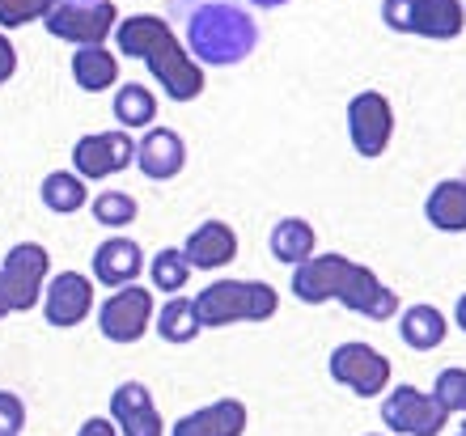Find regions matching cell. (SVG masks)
I'll use <instances>...</instances> for the list:
<instances>
[{"instance_id": "6da1fadb", "label": "cell", "mask_w": 466, "mask_h": 436, "mask_svg": "<svg viewBox=\"0 0 466 436\" xmlns=\"http://www.w3.org/2000/svg\"><path fill=\"white\" fill-rule=\"evenodd\" d=\"M191 56L212 68L242 64L258 47V25L242 0H170Z\"/></svg>"}, {"instance_id": "7a4b0ae2", "label": "cell", "mask_w": 466, "mask_h": 436, "mask_svg": "<svg viewBox=\"0 0 466 436\" xmlns=\"http://www.w3.org/2000/svg\"><path fill=\"white\" fill-rule=\"evenodd\" d=\"M293 297L306 305H322V301H344L348 309L386 322L399 309L394 289H386L369 267L352 263L344 255H314L301 267H293Z\"/></svg>"}, {"instance_id": "3957f363", "label": "cell", "mask_w": 466, "mask_h": 436, "mask_svg": "<svg viewBox=\"0 0 466 436\" xmlns=\"http://www.w3.org/2000/svg\"><path fill=\"white\" fill-rule=\"evenodd\" d=\"M115 47L127 60H145L148 73L157 76V86L166 89L170 102H191V97L204 94V73H199L191 56L183 51L178 35L170 25L153 17V13H136V17H123L115 25Z\"/></svg>"}, {"instance_id": "277c9868", "label": "cell", "mask_w": 466, "mask_h": 436, "mask_svg": "<svg viewBox=\"0 0 466 436\" xmlns=\"http://www.w3.org/2000/svg\"><path fill=\"white\" fill-rule=\"evenodd\" d=\"M276 289L258 279H217L196 297L204 327H229V322H263L276 314Z\"/></svg>"}, {"instance_id": "5b68a950", "label": "cell", "mask_w": 466, "mask_h": 436, "mask_svg": "<svg viewBox=\"0 0 466 436\" xmlns=\"http://www.w3.org/2000/svg\"><path fill=\"white\" fill-rule=\"evenodd\" d=\"M381 22L420 38H458L462 35V0H381Z\"/></svg>"}, {"instance_id": "8992f818", "label": "cell", "mask_w": 466, "mask_h": 436, "mask_svg": "<svg viewBox=\"0 0 466 436\" xmlns=\"http://www.w3.org/2000/svg\"><path fill=\"white\" fill-rule=\"evenodd\" d=\"M51 271V259L43 246L22 242L13 246L5 255V267H0V318L13 314V309H30L43 292V279Z\"/></svg>"}, {"instance_id": "52a82bcc", "label": "cell", "mask_w": 466, "mask_h": 436, "mask_svg": "<svg viewBox=\"0 0 466 436\" xmlns=\"http://www.w3.org/2000/svg\"><path fill=\"white\" fill-rule=\"evenodd\" d=\"M43 22H47V35L81 43V47H94L106 35H115L119 9H115L111 0H56Z\"/></svg>"}, {"instance_id": "ba28073f", "label": "cell", "mask_w": 466, "mask_h": 436, "mask_svg": "<svg viewBox=\"0 0 466 436\" xmlns=\"http://www.w3.org/2000/svg\"><path fill=\"white\" fill-rule=\"evenodd\" d=\"M327 369H331V377L339 386L356 390L360 399H373V394H381L390 386V360L378 348H369V343H339L331 351Z\"/></svg>"}, {"instance_id": "9c48e42d", "label": "cell", "mask_w": 466, "mask_h": 436, "mask_svg": "<svg viewBox=\"0 0 466 436\" xmlns=\"http://www.w3.org/2000/svg\"><path fill=\"white\" fill-rule=\"evenodd\" d=\"M381 420L386 428L394 432H407V436H437L450 420V411L441 407L437 394H424L416 386H394V394L381 402Z\"/></svg>"}, {"instance_id": "30bf717a", "label": "cell", "mask_w": 466, "mask_h": 436, "mask_svg": "<svg viewBox=\"0 0 466 436\" xmlns=\"http://www.w3.org/2000/svg\"><path fill=\"white\" fill-rule=\"evenodd\" d=\"M348 132H352V148L360 157H381L394 132V110L378 89H365L348 102Z\"/></svg>"}, {"instance_id": "8fae6325", "label": "cell", "mask_w": 466, "mask_h": 436, "mask_svg": "<svg viewBox=\"0 0 466 436\" xmlns=\"http://www.w3.org/2000/svg\"><path fill=\"white\" fill-rule=\"evenodd\" d=\"M153 322V297L148 289H136V284H123L115 289V297L98 309V327L106 340L115 343H136Z\"/></svg>"}, {"instance_id": "7c38bea8", "label": "cell", "mask_w": 466, "mask_h": 436, "mask_svg": "<svg viewBox=\"0 0 466 436\" xmlns=\"http://www.w3.org/2000/svg\"><path fill=\"white\" fill-rule=\"evenodd\" d=\"M132 157H136V145H132V136H123V132H94V136H81L73 145V166L81 178L119 174L132 166Z\"/></svg>"}, {"instance_id": "4fadbf2b", "label": "cell", "mask_w": 466, "mask_h": 436, "mask_svg": "<svg viewBox=\"0 0 466 436\" xmlns=\"http://www.w3.org/2000/svg\"><path fill=\"white\" fill-rule=\"evenodd\" d=\"M89 305H94V284L81 271H56V279L43 292V314H47L51 327H76V322H86Z\"/></svg>"}, {"instance_id": "5bb4252c", "label": "cell", "mask_w": 466, "mask_h": 436, "mask_svg": "<svg viewBox=\"0 0 466 436\" xmlns=\"http://www.w3.org/2000/svg\"><path fill=\"white\" fill-rule=\"evenodd\" d=\"M111 420L123 436H161V411L140 381H123L111 394Z\"/></svg>"}, {"instance_id": "9a60e30c", "label": "cell", "mask_w": 466, "mask_h": 436, "mask_svg": "<svg viewBox=\"0 0 466 436\" xmlns=\"http://www.w3.org/2000/svg\"><path fill=\"white\" fill-rule=\"evenodd\" d=\"M242 432H246V407L238 399H221L183 415L170 436H242Z\"/></svg>"}, {"instance_id": "2e32d148", "label": "cell", "mask_w": 466, "mask_h": 436, "mask_svg": "<svg viewBox=\"0 0 466 436\" xmlns=\"http://www.w3.org/2000/svg\"><path fill=\"white\" fill-rule=\"evenodd\" d=\"M136 161H140V170L148 174V178H174V174L183 170V161H187V145H183V136L170 132V127H153V132L136 145Z\"/></svg>"}, {"instance_id": "e0dca14e", "label": "cell", "mask_w": 466, "mask_h": 436, "mask_svg": "<svg viewBox=\"0 0 466 436\" xmlns=\"http://www.w3.org/2000/svg\"><path fill=\"white\" fill-rule=\"evenodd\" d=\"M183 250H187V259H191V267L212 271V267H225L238 259V238H233V229L225 220H204V225L187 238Z\"/></svg>"}, {"instance_id": "ac0fdd59", "label": "cell", "mask_w": 466, "mask_h": 436, "mask_svg": "<svg viewBox=\"0 0 466 436\" xmlns=\"http://www.w3.org/2000/svg\"><path fill=\"white\" fill-rule=\"evenodd\" d=\"M136 271H140V246L132 238H106V242L94 250V279L98 284H111V289H123L132 284Z\"/></svg>"}, {"instance_id": "d6986e66", "label": "cell", "mask_w": 466, "mask_h": 436, "mask_svg": "<svg viewBox=\"0 0 466 436\" xmlns=\"http://www.w3.org/2000/svg\"><path fill=\"white\" fill-rule=\"evenodd\" d=\"M424 217L429 225L445 233H462L466 229V178H445L429 191V204H424Z\"/></svg>"}, {"instance_id": "ffe728a7", "label": "cell", "mask_w": 466, "mask_h": 436, "mask_svg": "<svg viewBox=\"0 0 466 436\" xmlns=\"http://www.w3.org/2000/svg\"><path fill=\"white\" fill-rule=\"evenodd\" d=\"M73 81L81 89H89V94L111 89L115 81H119V64H115V56L102 47V43H94V47H76V56H73Z\"/></svg>"}, {"instance_id": "44dd1931", "label": "cell", "mask_w": 466, "mask_h": 436, "mask_svg": "<svg viewBox=\"0 0 466 436\" xmlns=\"http://www.w3.org/2000/svg\"><path fill=\"white\" fill-rule=\"evenodd\" d=\"M314 246H319V238L301 217H289L271 229V255L289 267H301L306 259H314Z\"/></svg>"}, {"instance_id": "7402d4cb", "label": "cell", "mask_w": 466, "mask_h": 436, "mask_svg": "<svg viewBox=\"0 0 466 436\" xmlns=\"http://www.w3.org/2000/svg\"><path fill=\"white\" fill-rule=\"evenodd\" d=\"M399 335L407 340V348L416 351H432L437 343L445 340V318L432 309V305H411L399 322Z\"/></svg>"}, {"instance_id": "603a6c76", "label": "cell", "mask_w": 466, "mask_h": 436, "mask_svg": "<svg viewBox=\"0 0 466 436\" xmlns=\"http://www.w3.org/2000/svg\"><path fill=\"white\" fill-rule=\"evenodd\" d=\"M199 309L196 301H187V297H170V301L161 305V314H157V335L166 343H191L199 335Z\"/></svg>"}, {"instance_id": "cb8c5ba5", "label": "cell", "mask_w": 466, "mask_h": 436, "mask_svg": "<svg viewBox=\"0 0 466 436\" xmlns=\"http://www.w3.org/2000/svg\"><path fill=\"white\" fill-rule=\"evenodd\" d=\"M43 204L51 208V212H76V208L86 204V178L81 174H47L43 178Z\"/></svg>"}, {"instance_id": "d4e9b609", "label": "cell", "mask_w": 466, "mask_h": 436, "mask_svg": "<svg viewBox=\"0 0 466 436\" xmlns=\"http://www.w3.org/2000/svg\"><path fill=\"white\" fill-rule=\"evenodd\" d=\"M153 115H157V97L148 94L145 86H123L115 94V119L123 127H148Z\"/></svg>"}, {"instance_id": "484cf974", "label": "cell", "mask_w": 466, "mask_h": 436, "mask_svg": "<svg viewBox=\"0 0 466 436\" xmlns=\"http://www.w3.org/2000/svg\"><path fill=\"white\" fill-rule=\"evenodd\" d=\"M148 276H153V284L161 292H178L187 284V276H191V259H187V250H157Z\"/></svg>"}, {"instance_id": "4316f807", "label": "cell", "mask_w": 466, "mask_h": 436, "mask_svg": "<svg viewBox=\"0 0 466 436\" xmlns=\"http://www.w3.org/2000/svg\"><path fill=\"white\" fill-rule=\"evenodd\" d=\"M94 220L106 225V229H123V225H132L136 220V199L123 191H106L94 199Z\"/></svg>"}, {"instance_id": "83f0119b", "label": "cell", "mask_w": 466, "mask_h": 436, "mask_svg": "<svg viewBox=\"0 0 466 436\" xmlns=\"http://www.w3.org/2000/svg\"><path fill=\"white\" fill-rule=\"evenodd\" d=\"M432 394L441 399L445 411H462L466 415V369H441L432 381Z\"/></svg>"}, {"instance_id": "f1b7e54d", "label": "cell", "mask_w": 466, "mask_h": 436, "mask_svg": "<svg viewBox=\"0 0 466 436\" xmlns=\"http://www.w3.org/2000/svg\"><path fill=\"white\" fill-rule=\"evenodd\" d=\"M56 0H0V25H25L47 17V9Z\"/></svg>"}, {"instance_id": "f546056e", "label": "cell", "mask_w": 466, "mask_h": 436, "mask_svg": "<svg viewBox=\"0 0 466 436\" xmlns=\"http://www.w3.org/2000/svg\"><path fill=\"white\" fill-rule=\"evenodd\" d=\"M25 428V402L9 390H0V436H22Z\"/></svg>"}, {"instance_id": "4dcf8cb0", "label": "cell", "mask_w": 466, "mask_h": 436, "mask_svg": "<svg viewBox=\"0 0 466 436\" xmlns=\"http://www.w3.org/2000/svg\"><path fill=\"white\" fill-rule=\"evenodd\" d=\"M13 68H17V51H13V43L5 35H0V86L13 76Z\"/></svg>"}, {"instance_id": "1f68e13d", "label": "cell", "mask_w": 466, "mask_h": 436, "mask_svg": "<svg viewBox=\"0 0 466 436\" xmlns=\"http://www.w3.org/2000/svg\"><path fill=\"white\" fill-rule=\"evenodd\" d=\"M76 436H123L111 420H86V424L76 428Z\"/></svg>"}, {"instance_id": "d6a6232c", "label": "cell", "mask_w": 466, "mask_h": 436, "mask_svg": "<svg viewBox=\"0 0 466 436\" xmlns=\"http://www.w3.org/2000/svg\"><path fill=\"white\" fill-rule=\"evenodd\" d=\"M246 5H255V9H280V5H289V0H246Z\"/></svg>"}, {"instance_id": "836d02e7", "label": "cell", "mask_w": 466, "mask_h": 436, "mask_svg": "<svg viewBox=\"0 0 466 436\" xmlns=\"http://www.w3.org/2000/svg\"><path fill=\"white\" fill-rule=\"evenodd\" d=\"M454 314H458V327L466 330V292H462V301H458V309H454Z\"/></svg>"}, {"instance_id": "e575fe53", "label": "cell", "mask_w": 466, "mask_h": 436, "mask_svg": "<svg viewBox=\"0 0 466 436\" xmlns=\"http://www.w3.org/2000/svg\"><path fill=\"white\" fill-rule=\"evenodd\" d=\"M458 436H466V428H462V432H458Z\"/></svg>"}, {"instance_id": "d590c367", "label": "cell", "mask_w": 466, "mask_h": 436, "mask_svg": "<svg viewBox=\"0 0 466 436\" xmlns=\"http://www.w3.org/2000/svg\"><path fill=\"white\" fill-rule=\"evenodd\" d=\"M462 428H466V424H462Z\"/></svg>"}]
</instances>
